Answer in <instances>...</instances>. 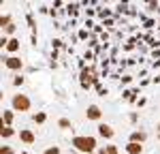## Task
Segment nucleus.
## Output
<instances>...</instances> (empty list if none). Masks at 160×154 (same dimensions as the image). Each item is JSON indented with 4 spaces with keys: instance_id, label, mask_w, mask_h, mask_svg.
<instances>
[{
    "instance_id": "f257e3e1",
    "label": "nucleus",
    "mask_w": 160,
    "mask_h": 154,
    "mask_svg": "<svg viewBox=\"0 0 160 154\" xmlns=\"http://www.w3.org/2000/svg\"><path fill=\"white\" fill-rule=\"evenodd\" d=\"M71 146H73L77 152L81 154H90V152H96L100 146H98V139L92 137V135H75L71 139Z\"/></svg>"
},
{
    "instance_id": "f03ea898",
    "label": "nucleus",
    "mask_w": 160,
    "mask_h": 154,
    "mask_svg": "<svg viewBox=\"0 0 160 154\" xmlns=\"http://www.w3.org/2000/svg\"><path fill=\"white\" fill-rule=\"evenodd\" d=\"M11 109L17 114H26V111H30L32 109V101H30V96L28 94H22V92H17V94H11Z\"/></svg>"
},
{
    "instance_id": "7ed1b4c3",
    "label": "nucleus",
    "mask_w": 160,
    "mask_h": 154,
    "mask_svg": "<svg viewBox=\"0 0 160 154\" xmlns=\"http://www.w3.org/2000/svg\"><path fill=\"white\" fill-rule=\"evenodd\" d=\"M2 62H4V69L11 71V73H17V75H19V73L24 71V60H22L19 56H4Z\"/></svg>"
},
{
    "instance_id": "20e7f679",
    "label": "nucleus",
    "mask_w": 160,
    "mask_h": 154,
    "mask_svg": "<svg viewBox=\"0 0 160 154\" xmlns=\"http://www.w3.org/2000/svg\"><path fill=\"white\" fill-rule=\"evenodd\" d=\"M96 133H98V137H102V139H113L115 137V128L111 126V124H107V122H98Z\"/></svg>"
},
{
    "instance_id": "39448f33",
    "label": "nucleus",
    "mask_w": 160,
    "mask_h": 154,
    "mask_svg": "<svg viewBox=\"0 0 160 154\" xmlns=\"http://www.w3.org/2000/svg\"><path fill=\"white\" fill-rule=\"evenodd\" d=\"M19 141L24 146H32V143H37V135L30 128H19Z\"/></svg>"
},
{
    "instance_id": "423d86ee",
    "label": "nucleus",
    "mask_w": 160,
    "mask_h": 154,
    "mask_svg": "<svg viewBox=\"0 0 160 154\" xmlns=\"http://www.w3.org/2000/svg\"><path fill=\"white\" fill-rule=\"evenodd\" d=\"M86 118H88V120H92V122H100V118H102V109H100L98 105H88Z\"/></svg>"
},
{
    "instance_id": "0eeeda50",
    "label": "nucleus",
    "mask_w": 160,
    "mask_h": 154,
    "mask_svg": "<svg viewBox=\"0 0 160 154\" xmlns=\"http://www.w3.org/2000/svg\"><path fill=\"white\" fill-rule=\"evenodd\" d=\"M139 94H141V90L139 88H124L122 90V99L128 103H137L139 101Z\"/></svg>"
},
{
    "instance_id": "6e6552de",
    "label": "nucleus",
    "mask_w": 160,
    "mask_h": 154,
    "mask_svg": "<svg viewBox=\"0 0 160 154\" xmlns=\"http://www.w3.org/2000/svg\"><path fill=\"white\" fill-rule=\"evenodd\" d=\"M4 51H7L9 56H17V54H19V38L11 37V38H9V45L4 47Z\"/></svg>"
},
{
    "instance_id": "1a4fd4ad",
    "label": "nucleus",
    "mask_w": 160,
    "mask_h": 154,
    "mask_svg": "<svg viewBox=\"0 0 160 154\" xmlns=\"http://www.w3.org/2000/svg\"><path fill=\"white\" fill-rule=\"evenodd\" d=\"M124 152L126 154H141L143 152V143H137V141H128L124 146Z\"/></svg>"
},
{
    "instance_id": "9d476101",
    "label": "nucleus",
    "mask_w": 160,
    "mask_h": 154,
    "mask_svg": "<svg viewBox=\"0 0 160 154\" xmlns=\"http://www.w3.org/2000/svg\"><path fill=\"white\" fill-rule=\"evenodd\" d=\"M13 120H15V111H13V109H2L0 124H4V126H13Z\"/></svg>"
},
{
    "instance_id": "9b49d317",
    "label": "nucleus",
    "mask_w": 160,
    "mask_h": 154,
    "mask_svg": "<svg viewBox=\"0 0 160 154\" xmlns=\"http://www.w3.org/2000/svg\"><path fill=\"white\" fill-rule=\"evenodd\" d=\"M145 139H148V133L145 131H132L128 135V141H137V143H143Z\"/></svg>"
},
{
    "instance_id": "f8f14e48",
    "label": "nucleus",
    "mask_w": 160,
    "mask_h": 154,
    "mask_svg": "<svg viewBox=\"0 0 160 154\" xmlns=\"http://www.w3.org/2000/svg\"><path fill=\"white\" fill-rule=\"evenodd\" d=\"M79 9H81V4H79V2H66V15H68V17H77V15H79Z\"/></svg>"
},
{
    "instance_id": "ddd939ff",
    "label": "nucleus",
    "mask_w": 160,
    "mask_h": 154,
    "mask_svg": "<svg viewBox=\"0 0 160 154\" xmlns=\"http://www.w3.org/2000/svg\"><path fill=\"white\" fill-rule=\"evenodd\" d=\"M98 9V19H107V17H115V11H111L109 7H96Z\"/></svg>"
},
{
    "instance_id": "4468645a",
    "label": "nucleus",
    "mask_w": 160,
    "mask_h": 154,
    "mask_svg": "<svg viewBox=\"0 0 160 154\" xmlns=\"http://www.w3.org/2000/svg\"><path fill=\"white\" fill-rule=\"evenodd\" d=\"M15 133H17V131H15L13 126H4V124H0V137H2V139H11Z\"/></svg>"
},
{
    "instance_id": "2eb2a0df",
    "label": "nucleus",
    "mask_w": 160,
    "mask_h": 154,
    "mask_svg": "<svg viewBox=\"0 0 160 154\" xmlns=\"http://www.w3.org/2000/svg\"><path fill=\"white\" fill-rule=\"evenodd\" d=\"M32 122H34V124H45V122H47V114H45V111H34V114H32Z\"/></svg>"
},
{
    "instance_id": "dca6fc26",
    "label": "nucleus",
    "mask_w": 160,
    "mask_h": 154,
    "mask_svg": "<svg viewBox=\"0 0 160 154\" xmlns=\"http://www.w3.org/2000/svg\"><path fill=\"white\" fill-rule=\"evenodd\" d=\"M26 24L30 26V32H32V34H37V22H34V15H32V13L26 15Z\"/></svg>"
},
{
    "instance_id": "f3484780",
    "label": "nucleus",
    "mask_w": 160,
    "mask_h": 154,
    "mask_svg": "<svg viewBox=\"0 0 160 154\" xmlns=\"http://www.w3.org/2000/svg\"><path fill=\"white\" fill-rule=\"evenodd\" d=\"M58 128H62V131H71V128H73V122H71L68 118H60V120H58Z\"/></svg>"
},
{
    "instance_id": "a211bd4d",
    "label": "nucleus",
    "mask_w": 160,
    "mask_h": 154,
    "mask_svg": "<svg viewBox=\"0 0 160 154\" xmlns=\"http://www.w3.org/2000/svg\"><path fill=\"white\" fill-rule=\"evenodd\" d=\"M9 24H13V17L9 13H4V15H0V30H4Z\"/></svg>"
},
{
    "instance_id": "6ab92c4d",
    "label": "nucleus",
    "mask_w": 160,
    "mask_h": 154,
    "mask_svg": "<svg viewBox=\"0 0 160 154\" xmlns=\"http://www.w3.org/2000/svg\"><path fill=\"white\" fill-rule=\"evenodd\" d=\"M15 32H17V24H15V22L9 24L4 30H2V34H7V37H15Z\"/></svg>"
},
{
    "instance_id": "aec40b11",
    "label": "nucleus",
    "mask_w": 160,
    "mask_h": 154,
    "mask_svg": "<svg viewBox=\"0 0 160 154\" xmlns=\"http://www.w3.org/2000/svg\"><path fill=\"white\" fill-rule=\"evenodd\" d=\"M24 84H26V77L22 75V73H19V75H15V77H13V86H15V88H22Z\"/></svg>"
},
{
    "instance_id": "412c9836",
    "label": "nucleus",
    "mask_w": 160,
    "mask_h": 154,
    "mask_svg": "<svg viewBox=\"0 0 160 154\" xmlns=\"http://www.w3.org/2000/svg\"><path fill=\"white\" fill-rule=\"evenodd\" d=\"M51 49H66L62 38H51Z\"/></svg>"
},
{
    "instance_id": "4be33fe9",
    "label": "nucleus",
    "mask_w": 160,
    "mask_h": 154,
    "mask_svg": "<svg viewBox=\"0 0 160 154\" xmlns=\"http://www.w3.org/2000/svg\"><path fill=\"white\" fill-rule=\"evenodd\" d=\"M158 0H149L148 2V13H158Z\"/></svg>"
},
{
    "instance_id": "5701e85b",
    "label": "nucleus",
    "mask_w": 160,
    "mask_h": 154,
    "mask_svg": "<svg viewBox=\"0 0 160 154\" xmlns=\"http://www.w3.org/2000/svg\"><path fill=\"white\" fill-rule=\"evenodd\" d=\"M43 154H62V150H60V146H49V148L43 150Z\"/></svg>"
},
{
    "instance_id": "b1692460",
    "label": "nucleus",
    "mask_w": 160,
    "mask_h": 154,
    "mask_svg": "<svg viewBox=\"0 0 160 154\" xmlns=\"http://www.w3.org/2000/svg\"><path fill=\"white\" fill-rule=\"evenodd\" d=\"M154 26H156V17H148V19L143 22V28H145V30H152Z\"/></svg>"
},
{
    "instance_id": "393cba45",
    "label": "nucleus",
    "mask_w": 160,
    "mask_h": 154,
    "mask_svg": "<svg viewBox=\"0 0 160 154\" xmlns=\"http://www.w3.org/2000/svg\"><path fill=\"white\" fill-rule=\"evenodd\" d=\"M120 81H122V86H130V84H132V75H128V73H124V75L120 77Z\"/></svg>"
},
{
    "instance_id": "a878e982",
    "label": "nucleus",
    "mask_w": 160,
    "mask_h": 154,
    "mask_svg": "<svg viewBox=\"0 0 160 154\" xmlns=\"http://www.w3.org/2000/svg\"><path fill=\"white\" fill-rule=\"evenodd\" d=\"M83 60H98V58H96L94 49H86V54H83Z\"/></svg>"
},
{
    "instance_id": "bb28decb",
    "label": "nucleus",
    "mask_w": 160,
    "mask_h": 154,
    "mask_svg": "<svg viewBox=\"0 0 160 154\" xmlns=\"http://www.w3.org/2000/svg\"><path fill=\"white\" fill-rule=\"evenodd\" d=\"M107 154H122V152H120V148L115 143H111V146H107Z\"/></svg>"
},
{
    "instance_id": "cd10ccee",
    "label": "nucleus",
    "mask_w": 160,
    "mask_h": 154,
    "mask_svg": "<svg viewBox=\"0 0 160 154\" xmlns=\"http://www.w3.org/2000/svg\"><path fill=\"white\" fill-rule=\"evenodd\" d=\"M98 38L102 41V43H109V38H111V32H109V30H105L102 34H98Z\"/></svg>"
},
{
    "instance_id": "c85d7f7f",
    "label": "nucleus",
    "mask_w": 160,
    "mask_h": 154,
    "mask_svg": "<svg viewBox=\"0 0 160 154\" xmlns=\"http://www.w3.org/2000/svg\"><path fill=\"white\" fill-rule=\"evenodd\" d=\"M0 154H17V152L13 150L11 146H2V148H0Z\"/></svg>"
},
{
    "instance_id": "c756f323",
    "label": "nucleus",
    "mask_w": 160,
    "mask_h": 154,
    "mask_svg": "<svg viewBox=\"0 0 160 154\" xmlns=\"http://www.w3.org/2000/svg\"><path fill=\"white\" fill-rule=\"evenodd\" d=\"M94 26H96L94 19H86V22H83V28H88V30H94Z\"/></svg>"
},
{
    "instance_id": "7c9ffc66",
    "label": "nucleus",
    "mask_w": 160,
    "mask_h": 154,
    "mask_svg": "<svg viewBox=\"0 0 160 154\" xmlns=\"http://www.w3.org/2000/svg\"><path fill=\"white\" fill-rule=\"evenodd\" d=\"M118 54H120V47L115 45V47H111V49H109V58H118Z\"/></svg>"
},
{
    "instance_id": "2f4dec72",
    "label": "nucleus",
    "mask_w": 160,
    "mask_h": 154,
    "mask_svg": "<svg viewBox=\"0 0 160 154\" xmlns=\"http://www.w3.org/2000/svg\"><path fill=\"white\" fill-rule=\"evenodd\" d=\"M128 120H130L132 124H137V122H139V114H137V111H132V114L128 116Z\"/></svg>"
},
{
    "instance_id": "473e14b6",
    "label": "nucleus",
    "mask_w": 160,
    "mask_h": 154,
    "mask_svg": "<svg viewBox=\"0 0 160 154\" xmlns=\"http://www.w3.org/2000/svg\"><path fill=\"white\" fill-rule=\"evenodd\" d=\"M154 60H160V49H152V54H149Z\"/></svg>"
},
{
    "instance_id": "72a5a7b5",
    "label": "nucleus",
    "mask_w": 160,
    "mask_h": 154,
    "mask_svg": "<svg viewBox=\"0 0 160 154\" xmlns=\"http://www.w3.org/2000/svg\"><path fill=\"white\" fill-rule=\"evenodd\" d=\"M149 84H154L149 77H143V79H141V86H143V88H145V86H149Z\"/></svg>"
},
{
    "instance_id": "f704fd0d",
    "label": "nucleus",
    "mask_w": 160,
    "mask_h": 154,
    "mask_svg": "<svg viewBox=\"0 0 160 154\" xmlns=\"http://www.w3.org/2000/svg\"><path fill=\"white\" fill-rule=\"evenodd\" d=\"M77 66H79V69L83 71V69H86L88 64H86V60H83V58H79V60H77Z\"/></svg>"
},
{
    "instance_id": "c9c22d12",
    "label": "nucleus",
    "mask_w": 160,
    "mask_h": 154,
    "mask_svg": "<svg viewBox=\"0 0 160 154\" xmlns=\"http://www.w3.org/2000/svg\"><path fill=\"white\" fill-rule=\"evenodd\" d=\"M58 56H60V51H58V49H51V58H49V60H58Z\"/></svg>"
},
{
    "instance_id": "e433bc0d",
    "label": "nucleus",
    "mask_w": 160,
    "mask_h": 154,
    "mask_svg": "<svg viewBox=\"0 0 160 154\" xmlns=\"http://www.w3.org/2000/svg\"><path fill=\"white\" fill-rule=\"evenodd\" d=\"M145 103H148V99H145V96H141V99H139V101H137V107H143V105H145Z\"/></svg>"
},
{
    "instance_id": "4c0bfd02",
    "label": "nucleus",
    "mask_w": 160,
    "mask_h": 154,
    "mask_svg": "<svg viewBox=\"0 0 160 154\" xmlns=\"http://www.w3.org/2000/svg\"><path fill=\"white\" fill-rule=\"evenodd\" d=\"M49 15H51V17H58L60 11H58V9H49Z\"/></svg>"
},
{
    "instance_id": "58836bf2",
    "label": "nucleus",
    "mask_w": 160,
    "mask_h": 154,
    "mask_svg": "<svg viewBox=\"0 0 160 154\" xmlns=\"http://www.w3.org/2000/svg\"><path fill=\"white\" fill-rule=\"evenodd\" d=\"M113 34H115V38H124V30H115Z\"/></svg>"
},
{
    "instance_id": "ea45409f",
    "label": "nucleus",
    "mask_w": 160,
    "mask_h": 154,
    "mask_svg": "<svg viewBox=\"0 0 160 154\" xmlns=\"http://www.w3.org/2000/svg\"><path fill=\"white\" fill-rule=\"evenodd\" d=\"M96 154H107V146H100L98 150H96Z\"/></svg>"
},
{
    "instance_id": "a19ab883",
    "label": "nucleus",
    "mask_w": 160,
    "mask_h": 154,
    "mask_svg": "<svg viewBox=\"0 0 160 154\" xmlns=\"http://www.w3.org/2000/svg\"><path fill=\"white\" fill-rule=\"evenodd\" d=\"M37 41H38V38H37V34H30V43H32L34 47H37Z\"/></svg>"
},
{
    "instance_id": "79ce46f5",
    "label": "nucleus",
    "mask_w": 160,
    "mask_h": 154,
    "mask_svg": "<svg viewBox=\"0 0 160 154\" xmlns=\"http://www.w3.org/2000/svg\"><path fill=\"white\" fill-rule=\"evenodd\" d=\"M62 7V0H53V9H60Z\"/></svg>"
},
{
    "instance_id": "37998d69",
    "label": "nucleus",
    "mask_w": 160,
    "mask_h": 154,
    "mask_svg": "<svg viewBox=\"0 0 160 154\" xmlns=\"http://www.w3.org/2000/svg\"><path fill=\"white\" fill-rule=\"evenodd\" d=\"M90 7H94V9H96V7H98V0H90Z\"/></svg>"
},
{
    "instance_id": "c03bdc74",
    "label": "nucleus",
    "mask_w": 160,
    "mask_h": 154,
    "mask_svg": "<svg viewBox=\"0 0 160 154\" xmlns=\"http://www.w3.org/2000/svg\"><path fill=\"white\" fill-rule=\"evenodd\" d=\"M152 81H154V84H160V75H156V77H152Z\"/></svg>"
},
{
    "instance_id": "a18cd8bd",
    "label": "nucleus",
    "mask_w": 160,
    "mask_h": 154,
    "mask_svg": "<svg viewBox=\"0 0 160 154\" xmlns=\"http://www.w3.org/2000/svg\"><path fill=\"white\" fill-rule=\"evenodd\" d=\"M156 131H158V133H160V122H158V126H156Z\"/></svg>"
},
{
    "instance_id": "49530a36",
    "label": "nucleus",
    "mask_w": 160,
    "mask_h": 154,
    "mask_svg": "<svg viewBox=\"0 0 160 154\" xmlns=\"http://www.w3.org/2000/svg\"><path fill=\"white\" fill-rule=\"evenodd\" d=\"M19 154H30V152H26V150H24V152H19Z\"/></svg>"
},
{
    "instance_id": "de8ad7c7",
    "label": "nucleus",
    "mask_w": 160,
    "mask_h": 154,
    "mask_svg": "<svg viewBox=\"0 0 160 154\" xmlns=\"http://www.w3.org/2000/svg\"><path fill=\"white\" fill-rule=\"evenodd\" d=\"M102 2H105V4H107V2H111V0H102Z\"/></svg>"
},
{
    "instance_id": "09e8293b",
    "label": "nucleus",
    "mask_w": 160,
    "mask_h": 154,
    "mask_svg": "<svg viewBox=\"0 0 160 154\" xmlns=\"http://www.w3.org/2000/svg\"><path fill=\"white\" fill-rule=\"evenodd\" d=\"M158 30H160V19H158Z\"/></svg>"
},
{
    "instance_id": "8fccbe9b",
    "label": "nucleus",
    "mask_w": 160,
    "mask_h": 154,
    "mask_svg": "<svg viewBox=\"0 0 160 154\" xmlns=\"http://www.w3.org/2000/svg\"><path fill=\"white\" fill-rule=\"evenodd\" d=\"M158 139H160V133H158Z\"/></svg>"
},
{
    "instance_id": "3c124183",
    "label": "nucleus",
    "mask_w": 160,
    "mask_h": 154,
    "mask_svg": "<svg viewBox=\"0 0 160 154\" xmlns=\"http://www.w3.org/2000/svg\"><path fill=\"white\" fill-rule=\"evenodd\" d=\"M90 154H96V152H90Z\"/></svg>"
},
{
    "instance_id": "603ef678",
    "label": "nucleus",
    "mask_w": 160,
    "mask_h": 154,
    "mask_svg": "<svg viewBox=\"0 0 160 154\" xmlns=\"http://www.w3.org/2000/svg\"><path fill=\"white\" fill-rule=\"evenodd\" d=\"M122 154H126V152H122Z\"/></svg>"
}]
</instances>
